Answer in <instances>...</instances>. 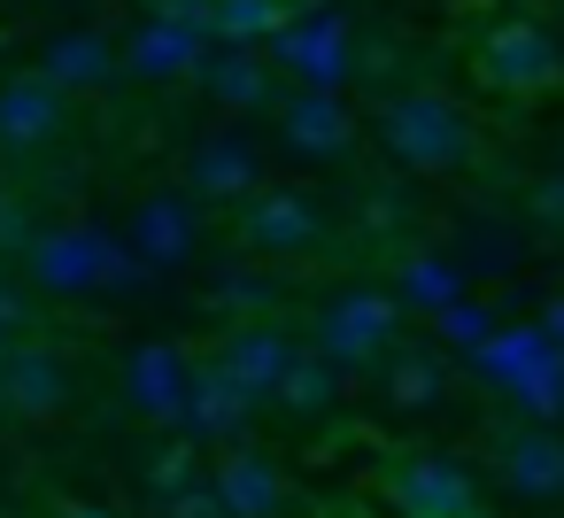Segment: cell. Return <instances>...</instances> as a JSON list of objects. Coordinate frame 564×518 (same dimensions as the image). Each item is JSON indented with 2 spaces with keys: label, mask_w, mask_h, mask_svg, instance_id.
Segmentation results:
<instances>
[{
  "label": "cell",
  "mask_w": 564,
  "mask_h": 518,
  "mask_svg": "<svg viewBox=\"0 0 564 518\" xmlns=\"http://www.w3.org/2000/svg\"><path fill=\"white\" fill-rule=\"evenodd\" d=\"M541 341H549V348H564V302H549V310H541Z\"/></svg>",
  "instance_id": "83f0119b"
},
{
  "label": "cell",
  "mask_w": 564,
  "mask_h": 518,
  "mask_svg": "<svg viewBox=\"0 0 564 518\" xmlns=\"http://www.w3.org/2000/svg\"><path fill=\"white\" fill-rule=\"evenodd\" d=\"M263 402L209 356V364H194V395H186V418H178V433L186 441H202V449H232V441H248V418H256Z\"/></svg>",
  "instance_id": "7c38bea8"
},
{
  "label": "cell",
  "mask_w": 564,
  "mask_h": 518,
  "mask_svg": "<svg viewBox=\"0 0 564 518\" xmlns=\"http://www.w3.org/2000/svg\"><path fill=\"white\" fill-rule=\"evenodd\" d=\"M70 402H78V371H70L63 348H47V341L24 333L9 356H0V418L55 425V418H70Z\"/></svg>",
  "instance_id": "277c9868"
},
{
  "label": "cell",
  "mask_w": 564,
  "mask_h": 518,
  "mask_svg": "<svg viewBox=\"0 0 564 518\" xmlns=\"http://www.w3.org/2000/svg\"><path fill=\"white\" fill-rule=\"evenodd\" d=\"M402 302H417V310H456L464 302V271L448 263V256H402Z\"/></svg>",
  "instance_id": "7402d4cb"
},
{
  "label": "cell",
  "mask_w": 564,
  "mask_h": 518,
  "mask_svg": "<svg viewBox=\"0 0 564 518\" xmlns=\"http://www.w3.org/2000/svg\"><path fill=\"white\" fill-rule=\"evenodd\" d=\"M24 271L40 294H63V302H132L148 279L132 240H109L101 225H40Z\"/></svg>",
  "instance_id": "6da1fadb"
},
{
  "label": "cell",
  "mask_w": 564,
  "mask_h": 518,
  "mask_svg": "<svg viewBox=\"0 0 564 518\" xmlns=\"http://www.w3.org/2000/svg\"><path fill=\"white\" fill-rule=\"evenodd\" d=\"M371 379H379V402H387L394 418H433V410L448 402V364H441V348H425V341H394Z\"/></svg>",
  "instance_id": "2e32d148"
},
{
  "label": "cell",
  "mask_w": 564,
  "mask_h": 518,
  "mask_svg": "<svg viewBox=\"0 0 564 518\" xmlns=\"http://www.w3.org/2000/svg\"><path fill=\"white\" fill-rule=\"evenodd\" d=\"M0 78H9V47H0Z\"/></svg>",
  "instance_id": "f546056e"
},
{
  "label": "cell",
  "mask_w": 564,
  "mask_h": 518,
  "mask_svg": "<svg viewBox=\"0 0 564 518\" xmlns=\"http://www.w3.org/2000/svg\"><path fill=\"white\" fill-rule=\"evenodd\" d=\"M194 78H202V94H209L217 109H232V117L263 109V101H271V86H279V71H271V55H263V47H225V40L202 55V71H194Z\"/></svg>",
  "instance_id": "ac0fdd59"
},
{
  "label": "cell",
  "mask_w": 564,
  "mask_h": 518,
  "mask_svg": "<svg viewBox=\"0 0 564 518\" xmlns=\"http://www.w3.org/2000/svg\"><path fill=\"white\" fill-rule=\"evenodd\" d=\"M109 32H55L47 40V55H40V71L55 78V86H70V94H101L109 86Z\"/></svg>",
  "instance_id": "ffe728a7"
},
{
  "label": "cell",
  "mask_w": 564,
  "mask_h": 518,
  "mask_svg": "<svg viewBox=\"0 0 564 518\" xmlns=\"http://www.w3.org/2000/svg\"><path fill=\"white\" fill-rule=\"evenodd\" d=\"M479 78H487L495 94H541V86L564 78V40H556L541 17H502V24H487V40H479Z\"/></svg>",
  "instance_id": "5b68a950"
},
{
  "label": "cell",
  "mask_w": 564,
  "mask_h": 518,
  "mask_svg": "<svg viewBox=\"0 0 564 518\" xmlns=\"http://www.w3.org/2000/svg\"><path fill=\"white\" fill-rule=\"evenodd\" d=\"M186 179H194L202 202H256V194H263V148H256L248 132H209V140L194 148Z\"/></svg>",
  "instance_id": "e0dca14e"
},
{
  "label": "cell",
  "mask_w": 564,
  "mask_h": 518,
  "mask_svg": "<svg viewBox=\"0 0 564 518\" xmlns=\"http://www.w3.org/2000/svg\"><path fill=\"white\" fill-rule=\"evenodd\" d=\"M394 341H402V302L379 294V287H340L310 317V348L333 356L340 371H379Z\"/></svg>",
  "instance_id": "3957f363"
},
{
  "label": "cell",
  "mask_w": 564,
  "mask_h": 518,
  "mask_svg": "<svg viewBox=\"0 0 564 518\" xmlns=\"http://www.w3.org/2000/svg\"><path fill=\"white\" fill-rule=\"evenodd\" d=\"M209 479H217V495H225V510H232V518H286V510H294V479H286V472H279V456H271V449H256V441L217 449Z\"/></svg>",
  "instance_id": "8fae6325"
},
{
  "label": "cell",
  "mask_w": 564,
  "mask_h": 518,
  "mask_svg": "<svg viewBox=\"0 0 564 518\" xmlns=\"http://www.w3.org/2000/svg\"><path fill=\"white\" fill-rule=\"evenodd\" d=\"M55 518H117V510H101V503H78V495H70V503H55Z\"/></svg>",
  "instance_id": "f1b7e54d"
},
{
  "label": "cell",
  "mask_w": 564,
  "mask_h": 518,
  "mask_svg": "<svg viewBox=\"0 0 564 518\" xmlns=\"http://www.w3.org/2000/svg\"><path fill=\"white\" fill-rule=\"evenodd\" d=\"M348 140H356V117H348V101H340L333 86H302V94L279 109V148H286L294 163H340Z\"/></svg>",
  "instance_id": "4fadbf2b"
},
{
  "label": "cell",
  "mask_w": 564,
  "mask_h": 518,
  "mask_svg": "<svg viewBox=\"0 0 564 518\" xmlns=\"http://www.w3.org/2000/svg\"><path fill=\"white\" fill-rule=\"evenodd\" d=\"M302 348H310V341H294L279 317H248V325H232V333L217 341V364H225V371H232L256 402H271V395H279V379L294 371V356H302Z\"/></svg>",
  "instance_id": "5bb4252c"
},
{
  "label": "cell",
  "mask_w": 564,
  "mask_h": 518,
  "mask_svg": "<svg viewBox=\"0 0 564 518\" xmlns=\"http://www.w3.org/2000/svg\"><path fill=\"white\" fill-rule=\"evenodd\" d=\"M70 86H55L40 63L32 71H9L0 78V155H40L47 140H63L70 125Z\"/></svg>",
  "instance_id": "9c48e42d"
},
{
  "label": "cell",
  "mask_w": 564,
  "mask_h": 518,
  "mask_svg": "<svg viewBox=\"0 0 564 518\" xmlns=\"http://www.w3.org/2000/svg\"><path fill=\"white\" fill-rule=\"evenodd\" d=\"M217 310H232V325H248V317H279V279H263V271L217 279Z\"/></svg>",
  "instance_id": "cb8c5ba5"
},
{
  "label": "cell",
  "mask_w": 564,
  "mask_h": 518,
  "mask_svg": "<svg viewBox=\"0 0 564 518\" xmlns=\"http://www.w3.org/2000/svg\"><path fill=\"white\" fill-rule=\"evenodd\" d=\"M0 333H9V341H24V333H32V302L9 287V271H0Z\"/></svg>",
  "instance_id": "484cf974"
},
{
  "label": "cell",
  "mask_w": 564,
  "mask_h": 518,
  "mask_svg": "<svg viewBox=\"0 0 564 518\" xmlns=\"http://www.w3.org/2000/svg\"><path fill=\"white\" fill-rule=\"evenodd\" d=\"M387 503L402 518H471L479 510V479L441 456V449H417V456H394L387 464Z\"/></svg>",
  "instance_id": "52a82bcc"
},
{
  "label": "cell",
  "mask_w": 564,
  "mask_h": 518,
  "mask_svg": "<svg viewBox=\"0 0 564 518\" xmlns=\"http://www.w3.org/2000/svg\"><path fill=\"white\" fill-rule=\"evenodd\" d=\"M533 217H541L549 233H564V171H549V179L533 186Z\"/></svg>",
  "instance_id": "4316f807"
},
{
  "label": "cell",
  "mask_w": 564,
  "mask_h": 518,
  "mask_svg": "<svg viewBox=\"0 0 564 518\" xmlns=\"http://www.w3.org/2000/svg\"><path fill=\"white\" fill-rule=\"evenodd\" d=\"M279 47H286V63L302 71V86H340V63H348L340 17H310V24H294Z\"/></svg>",
  "instance_id": "44dd1931"
},
{
  "label": "cell",
  "mask_w": 564,
  "mask_h": 518,
  "mask_svg": "<svg viewBox=\"0 0 564 518\" xmlns=\"http://www.w3.org/2000/svg\"><path fill=\"white\" fill-rule=\"evenodd\" d=\"M495 487L525 510H556L564 503V433L556 425H510L495 433Z\"/></svg>",
  "instance_id": "ba28073f"
},
{
  "label": "cell",
  "mask_w": 564,
  "mask_h": 518,
  "mask_svg": "<svg viewBox=\"0 0 564 518\" xmlns=\"http://www.w3.org/2000/svg\"><path fill=\"white\" fill-rule=\"evenodd\" d=\"M186 395H194V364H186L171 341H140L132 364H124V402H132L148 425H178V418H186Z\"/></svg>",
  "instance_id": "9a60e30c"
},
{
  "label": "cell",
  "mask_w": 564,
  "mask_h": 518,
  "mask_svg": "<svg viewBox=\"0 0 564 518\" xmlns=\"http://www.w3.org/2000/svg\"><path fill=\"white\" fill-rule=\"evenodd\" d=\"M124 240H132V256L148 271H186L202 256V194H148L132 209Z\"/></svg>",
  "instance_id": "30bf717a"
},
{
  "label": "cell",
  "mask_w": 564,
  "mask_h": 518,
  "mask_svg": "<svg viewBox=\"0 0 564 518\" xmlns=\"http://www.w3.org/2000/svg\"><path fill=\"white\" fill-rule=\"evenodd\" d=\"M240 240L271 263H294V256H317L325 248V202L302 194V186H263L256 202H240Z\"/></svg>",
  "instance_id": "8992f818"
},
{
  "label": "cell",
  "mask_w": 564,
  "mask_h": 518,
  "mask_svg": "<svg viewBox=\"0 0 564 518\" xmlns=\"http://www.w3.org/2000/svg\"><path fill=\"white\" fill-rule=\"evenodd\" d=\"M379 148L394 171L410 179H448L479 155V125L464 101H448L441 86H402L387 109H379Z\"/></svg>",
  "instance_id": "7a4b0ae2"
},
{
  "label": "cell",
  "mask_w": 564,
  "mask_h": 518,
  "mask_svg": "<svg viewBox=\"0 0 564 518\" xmlns=\"http://www.w3.org/2000/svg\"><path fill=\"white\" fill-rule=\"evenodd\" d=\"M155 510H163V518H232V510H225V495H217V479H209V472H194V479H186V487H178V495H163V503H155Z\"/></svg>",
  "instance_id": "d4e9b609"
},
{
  "label": "cell",
  "mask_w": 564,
  "mask_h": 518,
  "mask_svg": "<svg viewBox=\"0 0 564 518\" xmlns=\"http://www.w3.org/2000/svg\"><path fill=\"white\" fill-rule=\"evenodd\" d=\"M40 9H55V0H40Z\"/></svg>",
  "instance_id": "1f68e13d"
},
{
  "label": "cell",
  "mask_w": 564,
  "mask_h": 518,
  "mask_svg": "<svg viewBox=\"0 0 564 518\" xmlns=\"http://www.w3.org/2000/svg\"><path fill=\"white\" fill-rule=\"evenodd\" d=\"M209 32L225 47H256L279 32V0H209Z\"/></svg>",
  "instance_id": "603a6c76"
},
{
  "label": "cell",
  "mask_w": 564,
  "mask_h": 518,
  "mask_svg": "<svg viewBox=\"0 0 564 518\" xmlns=\"http://www.w3.org/2000/svg\"><path fill=\"white\" fill-rule=\"evenodd\" d=\"M471 518H495V510H471Z\"/></svg>",
  "instance_id": "4dcf8cb0"
},
{
  "label": "cell",
  "mask_w": 564,
  "mask_h": 518,
  "mask_svg": "<svg viewBox=\"0 0 564 518\" xmlns=\"http://www.w3.org/2000/svg\"><path fill=\"white\" fill-rule=\"evenodd\" d=\"M340 379H348V371H340L333 356H317V348H302V356H294V371L279 379V395H271V410H279L286 425H325V418L340 410Z\"/></svg>",
  "instance_id": "d6986e66"
}]
</instances>
